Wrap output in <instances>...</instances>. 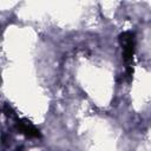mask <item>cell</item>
I'll return each instance as SVG.
<instances>
[{
	"instance_id": "obj_2",
	"label": "cell",
	"mask_w": 151,
	"mask_h": 151,
	"mask_svg": "<svg viewBox=\"0 0 151 151\" xmlns=\"http://www.w3.org/2000/svg\"><path fill=\"white\" fill-rule=\"evenodd\" d=\"M14 122H15V123H14L15 130H17L19 133L24 134L25 137H27V138H40V137H41L39 130H38L29 120H27V119H25V118H19V117H17V118L14 119Z\"/></svg>"
},
{
	"instance_id": "obj_1",
	"label": "cell",
	"mask_w": 151,
	"mask_h": 151,
	"mask_svg": "<svg viewBox=\"0 0 151 151\" xmlns=\"http://www.w3.org/2000/svg\"><path fill=\"white\" fill-rule=\"evenodd\" d=\"M119 44L122 46V55L126 67V77L130 80L132 79L133 76V55H134V46H136L134 33L131 31L120 33Z\"/></svg>"
}]
</instances>
